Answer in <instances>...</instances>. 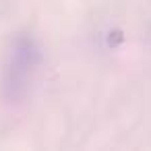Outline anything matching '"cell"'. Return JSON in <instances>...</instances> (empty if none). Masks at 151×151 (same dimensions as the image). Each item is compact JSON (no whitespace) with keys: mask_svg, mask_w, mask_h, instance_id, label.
<instances>
[{"mask_svg":"<svg viewBox=\"0 0 151 151\" xmlns=\"http://www.w3.org/2000/svg\"><path fill=\"white\" fill-rule=\"evenodd\" d=\"M106 44H108L110 48L122 46V44H124V31H122V29H112V31L108 33V37H106Z\"/></svg>","mask_w":151,"mask_h":151,"instance_id":"1","label":"cell"}]
</instances>
